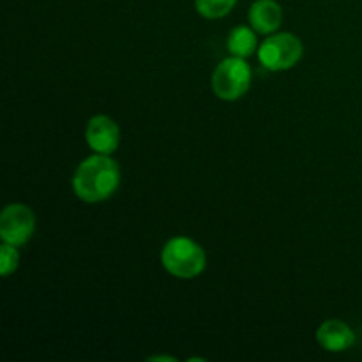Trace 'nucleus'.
<instances>
[{
	"instance_id": "3",
	"label": "nucleus",
	"mask_w": 362,
	"mask_h": 362,
	"mask_svg": "<svg viewBox=\"0 0 362 362\" xmlns=\"http://www.w3.org/2000/svg\"><path fill=\"white\" fill-rule=\"evenodd\" d=\"M253 71L246 59L230 55L216 66L211 76V87L216 98L221 101H237L251 87Z\"/></svg>"
},
{
	"instance_id": "7",
	"label": "nucleus",
	"mask_w": 362,
	"mask_h": 362,
	"mask_svg": "<svg viewBox=\"0 0 362 362\" xmlns=\"http://www.w3.org/2000/svg\"><path fill=\"white\" fill-rule=\"evenodd\" d=\"M317 341L325 352H346L356 343V332L346 322L338 320V318H329L318 325Z\"/></svg>"
},
{
	"instance_id": "10",
	"label": "nucleus",
	"mask_w": 362,
	"mask_h": 362,
	"mask_svg": "<svg viewBox=\"0 0 362 362\" xmlns=\"http://www.w3.org/2000/svg\"><path fill=\"white\" fill-rule=\"evenodd\" d=\"M237 0H194V9L205 20H219L230 14Z\"/></svg>"
},
{
	"instance_id": "5",
	"label": "nucleus",
	"mask_w": 362,
	"mask_h": 362,
	"mask_svg": "<svg viewBox=\"0 0 362 362\" xmlns=\"http://www.w3.org/2000/svg\"><path fill=\"white\" fill-rule=\"evenodd\" d=\"M35 232V216L25 204H9L0 212V239L20 247L32 239Z\"/></svg>"
},
{
	"instance_id": "4",
	"label": "nucleus",
	"mask_w": 362,
	"mask_h": 362,
	"mask_svg": "<svg viewBox=\"0 0 362 362\" xmlns=\"http://www.w3.org/2000/svg\"><path fill=\"white\" fill-rule=\"evenodd\" d=\"M258 62L272 73L288 71L299 64L304 55V46L297 35L292 32H278L265 37L258 46Z\"/></svg>"
},
{
	"instance_id": "12",
	"label": "nucleus",
	"mask_w": 362,
	"mask_h": 362,
	"mask_svg": "<svg viewBox=\"0 0 362 362\" xmlns=\"http://www.w3.org/2000/svg\"><path fill=\"white\" fill-rule=\"evenodd\" d=\"M148 362H159V361H166V362H177V357L172 356H152L147 359Z\"/></svg>"
},
{
	"instance_id": "11",
	"label": "nucleus",
	"mask_w": 362,
	"mask_h": 362,
	"mask_svg": "<svg viewBox=\"0 0 362 362\" xmlns=\"http://www.w3.org/2000/svg\"><path fill=\"white\" fill-rule=\"evenodd\" d=\"M18 265H20L18 247L13 244L2 243V246H0V274H2V278H7L13 272H16Z\"/></svg>"
},
{
	"instance_id": "6",
	"label": "nucleus",
	"mask_w": 362,
	"mask_h": 362,
	"mask_svg": "<svg viewBox=\"0 0 362 362\" xmlns=\"http://www.w3.org/2000/svg\"><path fill=\"white\" fill-rule=\"evenodd\" d=\"M85 141L95 154L112 156L120 144L119 124L108 115H94L85 127Z\"/></svg>"
},
{
	"instance_id": "8",
	"label": "nucleus",
	"mask_w": 362,
	"mask_h": 362,
	"mask_svg": "<svg viewBox=\"0 0 362 362\" xmlns=\"http://www.w3.org/2000/svg\"><path fill=\"white\" fill-rule=\"evenodd\" d=\"M247 20L257 34L271 35L281 27L283 7L276 0H255L247 13Z\"/></svg>"
},
{
	"instance_id": "9",
	"label": "nucleus",
	"mask_w": 362,
	"mask_h": 362,
	"mask_svg": "<svg viewBox=\"0 0 362 362\" xmlns=\"http://www.w3.org/2000/svg\"><path fill=\"white\" fill-rule=\"evenodd\" d=\"M226 48L232 55L240 57V59H247V57L255 55L258 52V41H257V30L247 25H239V27L232 28V32L226 37Z\"/></svg>"
},
{
	"instance_id": "1",
	"label": "nucleus",
	"mask_w": 362,
	"mask_h": 362,
	"mask_svg": "<svg viewBox=\"0 0 362 362\" xmlns=\"http://www.w3.org/2000/svg\"><path fill=\"white\" fill-rule=\"evenodd\" d=\"M120 166L112 156L92 154L74 170L73 191L85 204H99L112 198L120 187Z\"/></svg>"
},
{
	"instance_id": "2",
	"label": "nucleus",
	"mask_w": 362,
	"mask_h": 362,
	"mask_svg": "<svg viewBox=\"0 0 362 362\" xmlns=\"http://www.w3.org/2000/svg\"><path fill=\"white\" fill-rule=\"evenodd\" d=\"M161 264L170 276L177 279H194L207 267V255L194 239L175 235L161 250Z\"/></svg>"
}]
</instances>
